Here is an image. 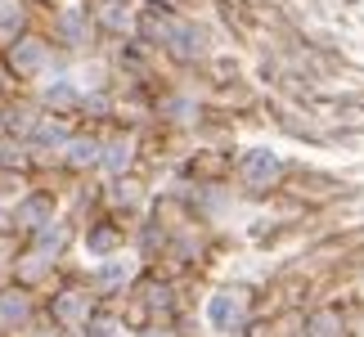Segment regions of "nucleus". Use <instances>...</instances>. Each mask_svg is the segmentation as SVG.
Instances as JSON below:
<instances>
[{"instance_id": "8", "label": "nucleus", "mask_w": 364, "mask_h": 337, "mask_svg": "<svg viewBox=\"0 0 364 337\" xmlns=\"http://www.w3.org/2000/svg\"><path fill=\"white\" fill-rule=\"evenodd\" d=\"M86 247H90V252H113V247H117V230H108V225L90 230V234H86Z\"/></svg>"}, {"instance_id": "13", "label": "nucleus", "mask_w": 364, "mask_h": 337, "mask_svg": "<svg viewBox=\"0 0 364 337\" xmlns=\"http://www.w3.org/2000/svg\"><path fill=\"white\" fill-rule=\"evenodd\" d=\"M117 333V319H86V337H113Z\"/></svg>"}, {"instance_id": "4", "label": "nucleus", "mask_w": 364, "mask_h": 337, "mask_svg": "<svg viewBox=\"0 0 364 337\" xmlns=\"http://www.w3.org/2000/svg\"><path fill=\"white\" fill-rule=\"evenodd\" d=\"M68 162L73 166H104V144L100 139H86V135H77V139H68Z\"/></svg>"}, {"instance_id": "5", "label": "nucleus", "mask_w": 364, "mask_h": 337, "mask_svg": "<svg viewBox=\"0 0 364 337\" xmlns=\"http://www.w3.org/2000/svg\"><path fill=\"white\" fill-rule=\"evenodd\" d=\"M27 315H32V301H27L23 292H0V324L5 328L27 324Z\"/></svg>"}, {"instance_id": "9", "label": "nucleus", "mask_w": 364, "mask_h": 337, "mask_svg": "<svg viewBox=\"0 0 364 337\" xmlns=\"http://www.w3.org/2000/svg\"><path fill=\"white\" fill-rule=\"evenodd\" d=\"M46 100H54V104H73V100H77L73 81H68V77H54L50 86H46Z\"/></svg>"}, {"instance_id": "16", "label": "nucleus", "mask_w": 364, "mask_h": 337, "mask_svg": "<svg viewBox=\"0 0 364 337\" xmlns=\"http://www.w3.org/2000/svg\"><path fill=\"white\" fill-rule=\"evenodd\" d=\"M46 337H54V333H46Z\"/></svg>"}, {"instance_id": "11", "label": "nucleus", "mask_w": 364, "mask_h": 337, "mask_svg": "<svg viewBox=\"0 0 364 337\" xmlns=\"http://www.w3.org/2000/svg\"><path fill=\"white\" fill-rule=\"evenodd\" d=\"M86 306H90V301L81 297V292H63V301H59V315H63V319H77L81 311H86Z\"/></svg>"}, {"instance_id": "1", "label": "nucleus", "mask_w": 364, "mask_h": 337, "mask_svg": "<svg viewBox=\"0 0 364 337\" xmlns=\"http://www.w3.org/2000/svg\"><path fill=\"white\" fill-rule=\"evenodd\" d=\"M239 176L247 180V185L265 189V185L279 176V153H270V149H247L243 162H239Z\"/></svg>"}, {"instance_id": "12", "label": "nucleus", "mask_w": 364, "mask_h": 337, "mask_svg": "<svg viewBox=\"0 0 364 337\" xmlns=\"http://www.w3.org/2000/svg\"><path fill=\"white\" fill-rule=\"evenodd\" d=\"M36 135L46 139V144H63V149H68V131H63V126H54V122H41Z\"/></svg>"}, {"instance_id": "7", "label": "nucleus", "mask_w": 364, "mask_h": 337, "mask_svg": "<svg viewBox=\"0 0 364 337\" xmlns=\"http://www.w3.org/2000/svg\"><path fill=\"white\" fill-rule=\"evenodd\" d=\"M131 270H135L131 261H122V257H113V261H104L100 270H95V279H100L104 288H117V284H126V279H131Z\"/></svg>"}, {"instance_id": "6", "label": "nucleus", "mask_w": 364, "mask_h": 337, "mask_svg": "<svg viewBox=\"0 0 364 337\" xmlns=\"http://www.w3.org/2000/svg\"><path fill=\"white\" fill-rule=\"evenodd\" d=\"M131 139H108L104 144V171H113V176H122L126 166H131Z\"/></svg>"}, {"instance_id": "15", "label": "nucleus", "mask_w": 364, "mask_h": 337, "mask_svg": "<svg viewBox=\"0 0 364 337\" xmlns=\"http://www.w3.org/2000/svg\"><path fill=\"white\" fill-rule=\"evenodd\" d=\"M9 14H14V0H0V27L9 23Z\"/></svg>"}, {"instance_id": "3", "label": "nucleus", "mask_w": 364, "mask_h": 337, "mask_svg": "<svg viewBox=\"0 0 364 337\" xmlns=\"http://www.w3.org/2000/svg\"><path fill=\"white\" fill-rule=\"evenodd\" d=\"M239 319H243V297H239V292H216V297L207 301V324H212V328L234 333Z\"/></svg>"}, {"instance_id": "14", "label": "nucleus", "mask_w": 364, "mask_h": 337, "mask_svg": "<svg viewBox=\"0 0 364 337\" xmlns=\"http://www.w3.org/2000/svg\"><path fill=\"white\" fill-rule=\"evenodd\" d=\"M113 198H117V203H135V185H117Z\"/></svg>"}, {"instance_id": "2", "label": "nucleus", "mask_w": 364, "mask_h": 337, "mask_svg": "<svg viewBox=\"0 0 364 337\" xmlns=\"http://www.w3.org/2000/svg\"><path fill=\"white\" fill-rule=\"evenodd\" d=\"M46 59H50V46L41 36H23V41H14V46H9V63L18 68L23 77H36L41 68H46Z\"/></svg>"}, {"instance_id": "10", "label": "nucleus", "mask_w": 364, "mask_h": 337, "mask_svg": "<svg viewBox=\"0 0 364 337\" xmlns=\"http://www.w3.org/2000/svg\"><path fill=\"white\" fill-rule=\"evenodd\" d=\"M36 243H41V247H46V252H50V247H54V252H59V247H63V225H59V220H50V225H41V238H36Z\"/></svg>"}]
</instances>
